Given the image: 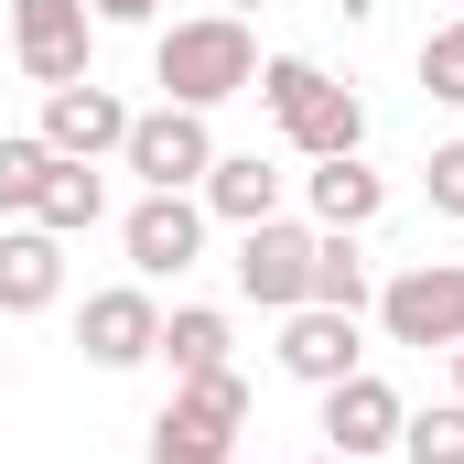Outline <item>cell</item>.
<instances>
[{"label":"cell","mask_w":464,"mask_h":464,"mask_svg":"<svg viewBox=\"0 0 464 464\" xmlns=\"http://www.w3.org/2000/svg\"><path fill=\"white\" fill-rule=\"evenodd\" d=\"M119 162L140 173V195H195L206 184V162H217V130H206V109H140L130 119V140H119Z\"/></svg>","instance_id":"4"},{"label":"cell","mask_w":464,"mask_h":464,"mask_svg":"<svg viewBox=\"0 0 464 464\" xmlns=\"http://www.w3.org/2000/svg\"><path fill=\"white\" fill-rule=\"evenodd\" d=\"M400 454H411V464H464V400L411 411V421H400Z\"/></svg>","instance_id":"20"},{"label":"cell","mask_w":464,"mask_h":464,"mask_svg":"<svg viewBox=\"0 0 464 464\" xmlns=\"http://www.w3.org/2000/svg\"><path fill=\"white\" fill-rule=\"evenodd\" d=\"M217 11H237V22H248V11H270V0H217Z\"/></svg>","instance_id":"25"},{"label":"cell","mask_w":464,"mask_h":464,"mask_svg":"<svg viewBox=\"0 0 464 464\" xmlns=\"http://www.w3.org/2000/svg\"><path fill=\"white\" fill-rule=\"evenodd\" d=\"M44 173H54V151H44V130H0V217H33V195H44Z\"/></svg>","instance_id":"19"},{"label":"cell","mask_w":464,"mask_h":464,"mask_svg":"<svg viewBox=\"0 0 464 464\" xmlns=\"http://www.w3.org/2000/svg\"><path fill=\"white\" fill-rule=\"evenodd\" d=\"M314 464H346V454H314Z\"/></svg>","instance_id":"27"},{"label":"cell","mask_w":464,"mask_h":464,"mask_svg":"<svg viewBox=\"0 0 464 464\" xmlns=\"http://www.w3.org/2000/svg\"><path fill=\"white\" fill-rule=\"evenodd\" d=\"M195 195H206V217H217V227H259V217H281L292 173H281V162H259V151H217Z\"/></svg>","instance_id":"13"},{"label":"cell","mask_w":464,"mask_h":464,"mask_svg":"<svg viewBox=\"0 0 464 464\" xmlns=\"http://www.w3.org/2000/svg\"><path fill=\"white\" fill-rule=\"evenodd\" d=\"M130 98L98 87V76H76V87H44V151H65V162H109L119 140H130Z\"/></svg>","instance_id":"10"},{"label":"cell","mask_w":464,"mask_h":464,"mask_svg":"<svg viewBox=\"0 0 464 464\" xmlns=\"http://www.w3.org/2000/svg\"><path fill=\"white\" fill-rule=\"evenodd\" d=\"M303 206H314V227H378L389 217V173L367 151H335V162L303 173Z\"/></svg>","instance_id":"14"},{"label":"cell","mask_w":464,"mask_h":464,"mask_svg":"<svg viewBox=\"0 0 464 464\" xmlns=\"http://www.w3.org/2000/svg\"><path fill=\"white\" fill-rule=\"evenodd\" d=\"M421 195H432V217H464V140H432V162H421Z\"/></svg>","instance_id":"23"},{"label":"cell","mask_w":464,"mask_h":464,"mask_svg":"<svg viewBox=\"0 0 464 464\" xmlns=\"http://www.w3.org/2000/svg\"><path fill=\"white\" fill-rule=\"evenodd\" d=\"M173 421H195V432H217V443H237V432H248V378H237V367H206V378H173Z\"/></svg>","instance_id":"18"},{"label":"cell","mask_w":464,"mask_h":464,"mask_svg":"<svg viewBox=\"0 0 464 464\" xmlns=\"http://www.w3.org/2000/svg\"><path fill=\"white\" fill-rule=\"evenodd\" d=\"M356 367H367V346H356V314H335V303H292V314H281V378L335 389V378H356Z\"/></svg>","instance_id":"11"},{"label":"cell","mask_w":464,"mask_h":464,"mask_svg":"<svg viewBox=\"0 0 464 464\" xmlns=\"http://www.w3.org/2000/svg\"><path fill=\"white\" fill-rule=\"evenodd\" d=\"M400 421H411V400H400L378 367H356V378H335V389H324V454H346V464L400 454Z\"/></svg>","instance_id":"9"},{"label":"cell","mask_w":464,"mask_h":464,"mask_svg":"<svg viewBox=\"0 0 464 464\" xmlns=\"http://www.w3.org/2000/svg\"><path fill=\"white\" fill-rule=\"evenodd\" d=\"M0 11H11V65L33 87H76L87 76V44H98L87 0H0Z\"/></svg>","instance_id":"5"},{"label":"cell","mask_w":464,"mask_h":464,"mask_svg":"<svg viewBox=\"0 0 464 464\" xmlns=\"http://www.w3.org/2000/svg\"><path fill=\"white\" fill-rule=\"evenodd\" d=\"M421 87H432L443 109H464V11L443 22V33H421Z\"/></svg>","instance_id":"21"},{"label":"cell","mask_w":464,"mask_h":464,"mask_svg":"<svg viewBox=\"0 0 464 464\" xmlns=\"http://www.w3.org/2000/svg\"><path fill=\"white\" fill-rule=\"evenodd\" d=\"M259 109H270V130H281L303 162L367 151V98H356V87H335L314 54H259Z\"/></svg>","instance_id":"2"},{"label":"cell","mask_w":464,"mask_h":464,"mask_svg":"<svg viewBox=\"0 0 464 464\" xmlns=\"http://www.w3.org/2000/svg\"><path fill=\"white\" fill-rule=\"evenodd\" d=\"M54 303H65V237L33 227V217H11V227H0V324L54 314Z\"/></svg>","instance_id":"12"},{"label":"cell","mask_w":464,"mask_h":464,"mask_svg":"<svg viewBox=\"0 0 464 464\" xmlns=\"http://www.w3.org/2000/svg\"><path fill=\"white\" fill-rule=\"evenodd\" d=\"M314 303H335V314H367L378 303V270H367L356 227H314Z\"/></svg>","instance_id":"17"},{"label":"cell","mask_w":464,"mask_h":464,"mask_svg":"<svg viewBox=\"0 0 464 464\" xmlns=\"http://www.w3.org/2000/svg\"><path fill=\"white\" fill-rule=\"evenodd\" d=\"M237 292L259 303V314H292V303H314V227L303 217H259V227H237Z\"/></svg>","instance_id":"8"},{"label":"cell","mask_w":464,"mask_h":464,"mask_svg":"<svg viewBox=\"0 0 464 464\" xmlns=\"http://www.w3.org/2000/svg\"><path fill=\"white\" fill-rule=\"evenodd\" d=\"M206 195H140L130 217H119V248H130V281H184L195 259H206Z\"/></svg>","instance_id":"7"},{"label":"cell","mask_w":464,"mask_h":464,"mask_svg":"<svg viewBox=\"0 0 464 464\" xmlns=\"http://www.w3.org/2000/svg\"><path fill=\"white\" fill-rule=\"evenodd\" d=\"M76 356L87 367H151L162 356V303H151V281H109V292H87L76 303Z\"/></svg>","instance_id":"6"},{"label":"cell","mask_w":464,"mask_h":464,"mask_svg":"<svg viewBox=\"0 0 464 464\" xmlns=\"http://www.w3.org/2000/svg\"><path fill=\"white\" fill-rule=\"evenodd\" d=\"M87 11H98V22H151L162 0H87Z\"/></svg>","instance_id":"24"},{"label":"cell","mask_w":464,"mask_h":464,"mask_svg":"<svg viewBox=\"0 0 464 464\" xmlns=\"http://www.w3.org/2000/svg\"><path fill=\"white\" fill-rule=\"evenodd\" d=\"M140 464H237V443H217V432H195V421H173V411H162Z\"/></svg>","instance_id":"22"},{"label":"cell","mask_w":464,"mask_h":464,"mask_svg":"<svg viewBox=\"0 0 464 464\" xmlns=\"http://www.w3.org/2000/svg\"><path fill=\"white\" fill-rule=\"evenodd\" d=\"M367 314H378L389 346H421V356L464 346V259H411V270H389Z\"/></svg>","instance_id":"3"},{"label":"cell","mask_w":464,"mask_h":464,"mask_svg":"<svg viewBox=\"0 0 464 464\" xmlns=\"http://www.w3.org/2000/svg\"><path fill=\"white\" fill-rule=\"evenodd\" d=\"M98 217H109V184H98V162H65V151H54V173H44V195H33V227L87 237Z\"/></svg>","instance_id":"16"},{"label":"cell","mask_w":464,"mask_h":464,"mask_svg":"<svg viewBox=\"0 0 464 464\" xmlns=\"http://www.w3.org/2000/svg\"><path fill=\"white\" fill-rule=\"evenodd\" d=\"M162 356H173V378L237 367V324L217 314V303H173V314H162Z\"/></svg>","instance_id":"15"},{"label":"cell","mask_w":464,"mask_h":464,"mask_svg":"<svg viewBox=\"0 0 464 464\" xmlns=\"http://www.w3.org/2000/svg\"><path fill=\"white\" fill-rule=\"evenodd\" d=\"M151 87L173 109H227L259 87V33L237 11H195V22H162L151 33Z\"/></svg>","instance_id":"1"},{"label":"cell","mask_w":464,"mask_h":464,"mask_svg":"<svg viewBox=\"0 0 464 464\" xmlns=\"http://www.w3.org/2000/svg\"><path fill=\"white\" fill-rule=\"evenodd\" d=\"M443 356H454V400H464V346H443Z\"/></svg>","instance_id":"26"}]
</instances>
